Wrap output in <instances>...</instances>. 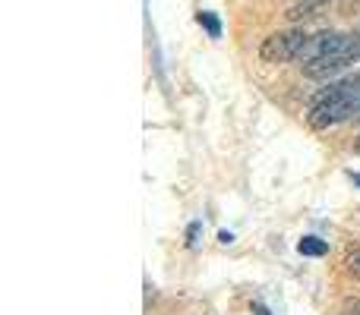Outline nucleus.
<instances>
[{"label": "nucleus", "mask_w": 360, "mask_h": 315, "mask_svg": "<svg viewBox=\"0 0 360 315\" xmlns=\"http://www.w3.org/2000/svg\"><path fill=\"white\" fill-rule=\"evenodd\" d=\"M354 315H360V303H357V306H354Z\"/></svg>", "instance_id": "nucleus-13"}, {"label": "nucleus", "mask_w": 360, "mask_h": 315, "mask_svg": "<svg viewBox=\"0 0 360 315\" xmlns=\"http://www.w3.org/2000/svg\"><path fill=\"white\" fill-rule=\"evenodd\" d=\"M199 230H202V224H199V221L186 227V243H190V246H196V243H199V240H196V236H199Z\"/></svg>", "instance_id": "nucleus-7"}, {"label": "nucleus", "mask_w": 360, "mask_h": 315, "mask_svg": "<svg viewBox=\"0 0 360 315\" xmlns=\"http://www.w3.org/2000/svg\"><path fill=\"white\" fill-rule=\"evenodd\" d=\"M357 95H360V76H345V79L329 82L310 101V111H307L310 126L313 130H329V126H338L345 120H354Z\"/></svg>", "instance_id": "nucleus-1"}, {"label": "nucleus", "mask_w": 360, "mask_h": 315, "mask_svg": "<svg viewBox=\"0 0 360 315\" xmlns=\"http://www.w3.org/2000/svg\"><path fill=\"white\" fill-rule=\"evenodd\" d=\"M253 315H272V312H269L262 303H253Z\"/></svg>", "instance_id": "nucleus-8"}, {"label": "nucleus", "mask_w": 360, "mask_h": 315, "mask_svg": "<svg viewBox=\"0 0 360 315\" xmlns=\"http://www.w3.org/2000/svg\"><path fill=\"white\" fill-rule=\"evenodd\" d=\"M348 180H351V183H354V186H360V173H354V170H348Z\"/></svg>", "instance_id": "nucleus-10"}, {"label": "nucleus", "mask_w": 360, "mask_h": 315, "mask_svg": "<svg viewBox=\"0 0 360 315\" xmlns=\"http://www.w3.org/2000/svg\"><path fill=\"white\" fill-rule=\"evenodd\" d=\"M199 25L209 32V38H221V22L215 19V13H199Z\"/></svg>", "instance_id": "nucleus-5"}, {"label": "nucleus", "mask_w": 360, "mask_h": 315, "mask_svg": "<svg viewBox=\"0 0 360 315\" xmlns=\"http://www.w3.org/2000/svg\"><path fill=\"white\" fill-rule=\"evenodd\" d=\"M354 152H357V155H360V139H357V142H354Z\"/></svg>", "instance_id": "nucleus-12"}, {"label": "nucleus", "mask_w": 360, "mask_h": 315, "mask_svg": "<svg viewBox=\"0 0 360 315\" xmlns=\"http://www.w3.org/2000/svg\"><path fill=\"white\" fill-rule=\"evenodd\" d=\"M348 272L360 281V249H357V253H351V255H348Z\"/></svg>", "instance_id": "nucleus-6"}, {"label": "nucleus", "mask_w": 360, "mask_h": 315, "mask_svg": "<svg viewBox=\"0 0 360 315\" xmlns=\"http://www.w3.org/2000/svg\"><path fill=\"white\" fill-rule=\"evenodd\" d=\"M307 41H310V35H307V32H300V29L275 32V35H269L266 41H262L259 57L266 63H291V60H300Z\"/></svg>", "instance_id": "nucleus-3"}, {"label": "nucleus", "mask_w": 360, "mask_h": 315, "mask_svg": "<svg viewBox=\"0 0 360 315\" xmlns=\"http://www.w3.org/2000/svg\"><path fill=\"white\" fill-rule=\"evenodd\" d=\"M297 253L300 255H310V259H319V255L329 253V243L319 240V236H304V240L297 243Z\"/></svg>", "instance_id": "nucleus-4"}, {"label": "nucleus", "mask_w": 360, "mask_h": 315, "mask_svg": "<svg viewBox=\"0 0 360 315\" xmlns=\"http://www.w3.org/2000/svg\"><path fill=\"white\" fill-rule=\"evenodd\" d=\"M357 60H360V35H342L335 48H329L316 60L304 63V76H310V79H332L342 69L354 67Z\"/></svg>", "instance_id": "nucleus-2"}, {"label": "nucleus", "mask_w": 360, "mask_h": 315, "mask_svg": "<svg viewBox=\"0 0 360 315\" xmlns=\"http://www.w3.org/2000/svg\"><path fill=\"white\" fill-rule=\"evenodd\" d=\"M354 120H360V95H357V107H354Z\"/></svg>", "instance_id": "nucleus-11"}, {"label": "nucleus", "mask_w": 360, "mask_h": 315, "mask_svg": "<svg viewBox=\"0 0 360 315\" xmlns=\"http://www.w3.org/2000/svg\"><path fill=\"white\" fill-rule=\"evenodd\" d=\"M218 240H221L224 246H228V243H234V236H231V234H224V230H221V234H218Z\"/></svg>", "instance_id": "nucleus-9"}]
</instances>
